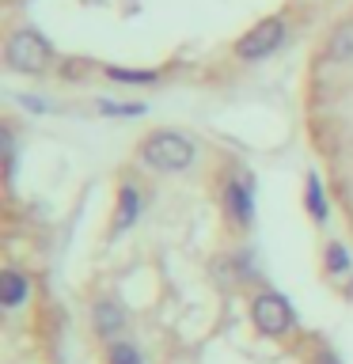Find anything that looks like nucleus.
<instances>
[{
    "label": "nucleus",
    "mask_w": 353,
    "mask_h": 364,
    "mask_svg": "<svg viewBox=\"0 0 353 364\" xmlns=\"http://www.w3.org/2000/svg\"><path fill=\"white\" fill-rule=\"evenodd\" d=\"M95 107H99V114H107V118H141V114H148L144 102H114V99H99Z\"/></svg>",
    "instance_id": "nucleus-14"
},
{
    "label": "nucleus",
    "mask_w": 353,
    "mask_h": 364,
    "mask_svg": "<svg viewBox=\"0 0 353 364\" xmlns=\"http://www.w3.org/2000/svg\"><path fill=\"white\" fill-rule=\"evenodd\" d=\"M285 34H289V19L285 16H266L258 19L251 31H243L236 38V57L239 61H266L270 53L281 50Z\"/></svg>",
    "instance_id": "nucleus-4"
},
{
    "label": "nucleus",
    "mask_w": 353,
    "mask_h": 364,
    "mask_svg": "<svg viewBox=\"0 0 353 364\" xmlns=\"http://www.w3.org/2000/svg\"><path fill=\"white\" fill-rule=\"evenodd\" d=\"M107 364H144V353L137 349L133 341L118 338V341H110V346H107Z\"/></svg>",
    "instance_id": "nucleus-13"
},
{
    "label": "nucleus",
    "mask_w": 353,
    "mask_h": 364,
    "mask_svg": "<svg viewBox=\"0 0 353 364\" xmlns=\"http://www.w3.org/2000/svg\"><path fill=\"white\" fill-rule=\"evenodd\" d=\"M125 323H130V315H125V307H122L118 300L99 296V300L91 304V326H95V334L107 341V346L125 334Z\"/></svg>",
    "instance_id": "nucleus-5"
},
{
    "label": "nucleus",
    "mask_w": 353,
    "mask_h": 364,
    "mask_svg": "<svg viewBox=\"0 0 353 364\" xmlns=\"http://www.w3.org/2000/svg\"><path fill=\"white\" fill-rule=\"evenodd\" d=\"M27 300H31V277L27 273H19V269L0 273V304H4V311H19Z\"/></svg>",
    "instance_id": "nucleus-8"
},
{
    "label": "nucleus",
    "mask_w": 353,
    "mask_h": 364,
    "mask_svg": "<svg viewBox=\"0 0 353 364\" xmlns=\"http://www.w3.org/2000/svg\"><path fill=\"white\" fill-rule=\"evenodd\" d=\"M327 57L334 65H353V19L338 23L327 38Z\"/></svg>",
    "instance_id": "nucleus-11"
},
{
    "label": "nucleus",
    "mask_w": 353,
    "mask_h": 364,
    "mask_svg": "<svg viewBox=\"0 0 353 364\" xmlns=\"http://www.w3.org/2000/svg\"><path fill=\"white\" fill-rule=\"evenodd\" d=\"M19 107L23 110H34V114H42V110H50V102L38 99V95H19Z\"/></svg>",
    "instance_id": "nucleus-17"
},
{
    "label": "nucleus",
    "mask_w": 353,
    "mask_h": 364,
    "mask_svg": "<svg viewBox=\"0 0 353 364\" xmlns=\"http://www.w3.org/2000/svg\"><path fill=\"white\" fill-rule=\"evenodd\" d=\"M102 73H107V80H114V84H137V87H152V84H159V73H156V68H122V65H107Z\"/></svg>",
    "instance_id": "nucleus-12"
},
{
    "label": "nucleus",
    "mask_w": 353,
    "mask_h": 364,
    "mask_svg": "<svg viewBox=\"0 0 353 364\" xmlns=\"http://www.w3.org/2000/svg\"><path fill=\"white\" fill-rule=\"evenodd\" d=\"M88 68H91V61H84V57H73V61L61 65V76H65V80H80Z\"/></svg>",
    "instance_id": "nucleus-15"
},
{
    "label": "nucleus",
    "mask_w": 353,
    "mask_h": 364,
    "mask_svg": "<svg viewBox=\"0 0 353 364\" xmlns=\"http://www.w3.org/2000/svg\"><path fill=\"white\" fill-rule=\"evenodd\" d=\"M251 326L262 338H289L296 330V311L278 289H258L251 296Z\"/></svg>",
    "instance_id": "nucleus-3"
},
{
    "label": "nucleus",
    "mask_w": 353,
    "mask_h": 364,
    "mask_svg": "<svg viewBox=\"0 0 353 364\" xmlns=\"http://www.w3.org/2000/svg\"><path fill=\"white\" fill-rule=\"evenodd\" d=\"M346 296H349V300H353V277H349V284H346Z\"/></svg>",
    "instance_id": "nucleus-18"
},
{
    "label": "nucleus",
    "mask_w": 353,
    "mask_h": 364,
    "mask_svg": "<svg viewBox=\"0 0 353 364\" xmlns=\"http://www.w3.org/2000/svg\"><path fill=\"white\" fill-rule=\"evenodd\" d=\"M4 65L23 76H42L53 65V42L34 27H19L4 42Z\"/></svg>",
    "instance_id": "nucleus-2"
},
{
    "label": "nucleus",
    "mask_w": 353,
    "mask_h": 364,
    "mask_svg": "<svg viewBox=\"0 0 353 364\" xmlns=\"http://www.w3.org/2000/svg\"><path fill=\"white\" fill-rule=\"evenodd\" d=\"M304 209L315 224H327L330 220V201H327V190H323V178L315 171L304 175Z\"/></svg>",
    "instance_id": "nucleus-10"
},
{
    "label": "nucleus",
    "mask_w": 353,
    "mask_h": 364,
    "mask_svg": "<svg viewBox=\"0 0 353 364\" xmlns=\"http://www.w3.org/2000/svg\"><path fill=\"white\" fill-rule=\"evenodd\" d=\"M224 213L239 228L255 224V190H251V178H228L224 182Z\"/></svg>",
    "instance_id": "nucleus-6"
},
{
    "label": "nucleus",
    "mask_w": 353,
    "mask_h": 364,
    "mask_svg": "<svg viewBox=\"0 0 353 364\" xmlns=\"http://www.w3.org/2000/svg\"><path fill=\"white\" fill-rule=\"evenodd\" d=\"M194 156H198V144L179 129H152L141 144H137V159H141L148 171H164V175L186 171L194 164Z\"/></svg>",
    "instance_id": "nucleus-1"
},
{
    "label": "nucleus",
    "mask_w": 353,
    "mask_h": 364,
    "mask_svg": "<svg viewBox=\"0 0 353 364\" xmlns=\"http://www.w3.org/2000/svg\"><path fill=\"white\" fill-rule=\"evenodd\" d=\"M323 269H327L330 281H349L353 277V255H349V247L342 243V239H327V247H323Z\"/></svg>",
    "instance_id": "nucleus-9"
},
{
    "label": "nucleus",
    "mask_w": 353,
    "mask_h": 364,
    "mask_svg": "<svg viewBox=\"0 0 353 364\" xmlns=\"http://www.w3.org/2000/svg\"><path fill=\"white\" fill-rule=\"evenodd\" d=\"M307 364H342V357L330 346H315V353H312V360Z\"/></svg>",
    "instance_id": "nucleus-16"
},
{
    "label": "nucleus",
    "mask_w": 353,
    "mask_h": 364,
    "mask_svg": "<svg viewBox=\"0 0 353 364\" xmlns=\"http://www.w3.org/2000/svg\"><path fill=\"white\" fill-rule=\"evenodd\" d=\"M141 209H144V198H141V190H137V182H133V178H125L122 186H118V209H114L110 232H114V235L130 232V228L137 224V216H141Z\"/></svg>",
    "instance_id": "nucleus-7"
}]
</instances>
